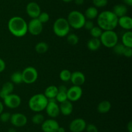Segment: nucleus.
<instances>
[{"mask_svg": "<svg viewBox=\"0 0 132 132\" xmlns=\"http://www.w3.org/2000/svg\"><path fill=\"white\" fill-rule=\"evenodd\" d=\"M97 22L103 31H113L118 25V17L111 10H104L98 14Z\"/></svg>", "mask_w": 132, "mask_h": 132, "instance_id": "nucleus-1", "label": "nucleus"}, {"mask_svg": "<svg viewBox=\"0 0 132 132\" xmlns=\"http://www.w3.org/2000/svg\"><path fill=\"white\" fill-rule=\"evenodd\" d=\"M8 28L13 36L22 38L28 32V23L20 16H14L8 21Z\"/></svg>", "mask_w": 132, "mask_h": 132, "instance_id": "nucleus-2", "label": "nucleus"}, {"mask_svg": "<svg viewBox=\"0 0 132 132\" xmlns=\"http://www.w3.org/2000/svg\"><path fill=\"white\" fill-rule=\"evenodd\" d=\"M48 99L43 93H37L32 96L28 100V107L32 111L39 113L45 110Z\"/></svg>", "mask_w": 132, "mask_h": 132, "instance_id": "nucleus-3", "label": "nucleus"}, {"mask_svg": "<svg viewBox=\"0 0 132 132\" xmlns=\"http://www.w3.org/2000/svg\"><path fill=\"white\" fill-rule=\"evenodd\" d=\"M70 26L68 21L64 18H59L53 24V31L57 36L63 38L70 33Z\"/></svg>", "mask_w": 132, "mask_h": 132, "instance_id": "nucleus-4", "label": "nucleus"}, {"mask_svg": "<svg viewBox=\"0 0 132 132\" xmlns=\"http://www.w3.org/2000/svg\"><path fill=\"white\" fill-rule=\"evenodd\" d=\"M70 27L75 29L83 28L85 21L86 20L85 15L78 10H72L68 14L67 18Z\"/></svg>", "mask_w": 132, "mask_h": 132, "instance_id": "nucleus-5", "label": "nucleus"}, {"mask_svg": "<svg viewBox=\"0 0 132 132\" xmlns=\"http://www.w3.org/2000/svg\"><path fill=\"white\" fill-rule=\"evenodd\" d=\"M101 45L107 48H113L118 43L119 37L114 31H103L99 38Z\"/></svg>", "mask_w": 132, "mask_h": 132, "instance_id": "nucleus-6", "label": "nucleus"}, {"mask_svg": "<svg viewBox=\"0 0 132 132\" xmlns=\"http://www.w3.org/2000/svg\"><path fill=\"white\" fill-rule=\"evenodd\" d=\"M23 82L27 84H32L36 82L38 78V72L35 67L28 66L21 72Z\"/></svg>", "mask_w": 132, "mask_h": 132, "instance_id": "nucleus-7", "label": "nucleus"}, {"mask_svg": "<svg viewBox=\"0 0 132 132\" xmlns=\"http://www.w3.org/2000/svg\"><path fill=\"white\" fill-rule=\"evenodd\" d=\"M3 104L5 106L10 109H15L21 104V99L19 95L16 94H9L3 98Z\"/></svg>", "mask_w": 132, "mask_h": 132, "instance_id": "nucleus-8", "label": "nucleus"}, {"mask_svg": "<svg viewBox=\"0 0 132 132\" xmlns=\"http://www.w3.org/2000/svg\"><path fill=\"white\" fill-rule=\"evenodd\" d=\"M67 98L70 102H76L81 98L82 95V89L81 86L72 85L67 89Z\"/></svg>", "mask_w": 132, "mask_h": 132, "instance_id": "nucleus-9", "label": "nucleus"}, {"mask_svg": "<svg viewBox=\"0 0 132 132\" xmlns=\"http://www.w3.org/2000/svg\"><path fill=\"white\" fill-rule=\"evenodd\" d=\"M43 25L37 18L32 19L28 23V32L33 36H38L42 32Z\"/></svg>", "mask_w": 132, "mask_h": 132, "instance_id": "nucleus-10", "label": "nucleus"}, {"mask_svg": "<svg viewBox=\"0 0 132 132\" xmlns=\"http://www.w3.org/2000/svg\"><path fill=\"white\" fill-rule=\"evenodd\" d=\"M45 110H46L48 116L51 117L52 119L57 117L60 114L59 106L57 103L55 98L48 100V102L47 106L45 108Z\"/></svg>", "mask_w": 132, "mask_h": 132, "instance_id": "nucleus-11", "label": "nucleus"}, {"mask_svg": "<svg viewBox=\"0 0 132 132\" xmlns=\"http://www.w3.org/2000/svg\"><path fill=\"white\" fill-rule=\"evenodd\" d=\"M60 126L57 120L54 119L45 120L41 124V129L43 132H57Z\"/></svg>", "mask_w": 132, "mask_h": 132, "instance_id": "nucleus-12", "label": "nucleus"}, {"mask_svg": "<svg viewBox=\"0 0 132 132\" xmlns=\"http://www.w3.org/2000/svg\"><path fill=\"white\" fill-rule=\"evenodd\" d=\"M86 122L82 118H77L72 120L69 125L71 132H82L85 130Z\"/></svg>", "mask_w": 132, "mask_h": 132, "instance_id": "nucleus-13", "label": "nucleus"}, {"mask_svg": "<svg viewBox=\"0 0 132 132\" xmlns=\"http://www.w3.org/2000/svg\"><path fill=\"white\" fill-rule=\"evenodd\" d=\"M27 117L21 113H15L12 114L10 117V122L15 127H23L27 123Z\"/></svg>", "mask_w": 132, "mask_h": 132, "instance_id": "nucleus-14", "label": "nucleus"}, {"mask_svg": "<svg viewBox=\"0 0 132 132\" xmlns=\"http://www.w3.org/2000/svg\"><path fill=\"white\" fill-rule=\"evenodd\" d=\"M26 12L27 15L32 19L37 18L40 13L41 12V7L37 3L32 1L27 4L26 6Z\"/></svg>", "mask_w": 132, "mask_h": 132, "instance_id": "nucleus-15", "label": "nucleus"}, {"mask_svg": "<svg viewBox=\"0 0 132 132\" xmlns=\"http://www.w3.org/2000/svg\"><path fill=\"white\" fill-rule=\"evenodd\" d=\"M85 80H86L85 75L81 71H77L72 72L70 81L73 85L81 86L85 82Z\"/></svg>", "mask_w": 132, "mask_h": 132, "instance_id": "nucleus-16", "label": "nucleus"}, {"mask_svg": "<svg viewBox=\"0 0 132 132\" xmlns=\"http://www.w3.org/2000/svg\"><path fill=\"white\" fill-rule=\"evenodd\" d=\"M59 109H60V113L62 115L64 116H68L71 115L73 111V104L72 102L67 100L64 102L60 103L59 106Z\"/></svg>", "mask_w": 132, "mask_h": 132, "instance_id": "nucleus-17", "label": "nucleus"}, {"mask_svg": "<svg viewBox=\"0 0 132 132\" xmlns=\"http://www.w3.org/2000/svg\"><path fill=\"white\" fill-rule=\"evenodd\" d=\"M118 25L123 29L130 31L132 28L131 18L127 15L118 18Z\"/></svg>", "mask_w": 132, "mask_h": 132, "instance_id": "nucleus-18", "label": "nucleus"}, {"mask_svg": "<svg viewBox=\"0 0 132 132\" xmlns=\"http://www.w3.org/2000/svg\"><path fill=\"white\" fill-rule=\"evenodd\" d=\"M14 89V84L12 82H5L2 85V87L0 90V97L2 99H3L5 97L9 95V94L12 93Z\"/></svg>", "mask_w": 132, "mask_h": 132, "instance_id": "nucleus-19", "label": "nucleus"}, {"mask_svg": "<svg viewBox=\"0 0 132 132\" xmlns=\"http://www.w3.org/2000/svg\"><path fill=\"white\" fill-rule=\"evenodd\" d=\"M112 12L118 18L126 16L128 12L127 6L125 4H117V5H116L113 6Z\"/></svg>", "mask_w": 132, "mask_h": 132, "instance_id": "nucleus-20", "label": "nucleus"}, {"mask_svg": "<svg viewBox=\"0 0 132 132\" xmlns=\"http://www.w3.org/2000/svg\"><path fill=\"white\" fill-rule=\"evenodd\" d=\"M58 93V87L55 85H49L48 87L45 89V92L43 94H45V97L48 100L50 99H55L57 94Z\"/></svg>", "mask_w": 132, "mask_h": 132, "instance_id": "nucleus-21", "label": "nucleus"}, {"mask_svg": "<svg viewBox=\"0 0 132 132\" xmlns=\"http://www.w3.org/2000/svg\"><path fill=\"white\" fill-rule=\"evenodd\" d=\"M112 108V104L108 100H103L98 104L97 109L99 113L105 114L110 111Z\"/></svg>", "mask_w": 132, "mask_h": 132, "instance_id": "nucleus-22", "label": "nucleus"}, {"mask_svg": "<svg viewBox=\"0 0 132 132\" xmlns=\"http://www.w3.org/2000/svg\"><path fill=\"white\" fill-rule=\"evenodd\" d=\"M98 14H99V12H98L97 9L93 6H89L88 8H87V9L85 10L84 15H85L86 19H89V20H92V19L97 18Z\"/></svg>", "mask_w": 132, "mask_h": 132, "instance_id": "nucleus-23", "label": "nucleus"}, {"mask_svg": "<svg viewBox=\"0 0 132 132\" xmlns=\"http://www.w3.org/2000/svg\"><path fill=\"white\" fill-rule=\"evenodd\" d=\"M101 46V43L99 38H92L90 39L87 43L88 49L92 51H96Z\"/></svg>", "mask_w": 132, "mask_h": 132, "instance_id": "nucleus-24", "label": "nucleus"}, {"mask_svg": "<svg viewBox=\"0 0 132 132\" xmlns=\"http://www.w3.org/2000/svg\"><path fill=\"white\" fill-rule=\"evenodd\" d=\"M122 43L126 47L132 48V32L127 31L122 36Z\"/></svg>", "mask_w": 132, "mask_h": 132, "instance_id": "nucleus-25", "label": "nucleus"}, {"mask_svg": "<svg viewBox=\"0 0 132 132\" xmlns=\"http://www.w3.org/2000/svg\"><path fill=\"white\" fill-rule=\"evenodd\" d=\"M49 49L48 44L45 41L38 42L35 46V50L39 54H44L46 53Z\"/></svg>", "mask_w": 132, "mask_h": 132, "instance_id": "nucleus-26", "label": "nucleus"}, {"mask_svg": "<svg viewBox=\"0 0 132 132\" xmlns=\"http://www.w3.org/2000/svg\"><path fill=\"white\" fill-rule=\"evenodd\" d=\"M10 80L13 84H20L23 82L22 73L20 71H15L13 72L10 76Z\"/></svg>", "mask_w": 132, "mask_h": 132, "instance_id": "nucleus-27", "label": "nucleus"}, {"mask_svg": "<svg viewBox=\"0 0 132 132\" xmlns=\"http://www.w3.org/2000/svg\"><path fill=\"white\" fill-rule=\"evenodd\" d=\"M72 72L68 69H63L59 73V78L63 82H68L70 80Z\"/></svg>", "mask_w": 132, "mask_h": 132, "instance_id": "nucleus-28", "label": "nucleus"}, {"mask_svg": "<svg viewBox=\"0 0 132 132\" xmlns=\"http://www.w3.org/2000/svg\"><path fill=\"white\" fill-rule=\"evenodd\" d=\"M67 40L68 43L72 45H76L79 42V37L74 33H69L67 36Z\"/></svg>", "mask_w": 132, "mask_h": 132, "instance_id": "nucleus-29", "label": "nucleus"}, {"mask_svg": "<svg viewBox=\"0 0 132 132\" xmlns=\"http://www.w3.org/2000/svg\"><path fill=\"white\" fill-rule=\"evenodd\" d=\"M103 30L99 27V26H94L92 28L90 31V34L92 38H99L103 32Z\"/></svg>", "mask_w": 132, "mask_h": 132, "instance_id": "nucleus-30", "label": "nucleus"}, {"mask_svg": "<svg viewBox=\"0 0 132 132\" xmlns=\"http://www.w3.org/2000/svg\"><path fill=\"white\" fill-rule=\"evenodd\" d=\"M44 120H45V117H44L43 115L39 113L35 114L32 117V122L34 124H36V125L41 124L43 122Z\"/></svg>", "mask_w": 132, "mask_h": 132, "instance_id": "nucleus-31", "label": "nucleus"}, {"mask_svg": "<svg viewBox=\"0 0 132 132\" xmlns=\"http://www.w3.org/2000/svg\"><path fill=\"white\" fill-rule=\"evenodd\" d=\"M67 91H58V93L57 94L56 97H55V100L56 102L61 103V102H64V101L67 100Z\"/></svg>", "mask_w": 132, "mask_h": 132, "instance_id": "nucleus-32", "label": "nucleus"}, {"mask_svg": "<svg viewBox=\"0 0 132 132\" xmlns=\"http://www.w3.org/2000/svg\"><path fill=\"white\" fill-rule=\"evenodd\" d=\"M125 47L122 43H117L113 47V52L118 55H122Z\"/></svg>", "mask_w": 132, "mask_h": 132, "instance_id": "nucleus-33", "label": "nucleus"}, {"mask_svg": "<svg viewBox=\"0 0 132 132\" xmlns=\"http://www.w3.org/2000/svg\"><path fill=\"white\" fill-rule=\"evenodd\" d=\"M37 19L41 23L43 24V23H46L50 19V16H49L48 13L46 12H43L40 13Z\"/></svg>", "mask_w": 132, "mask_h": 132, "instance_id": "nucleus-34", "label": "nucleus"}, {"mask_svg": "<svg viewBox=\"0 0 132 132\" xmlns=\"http://www.w3.org/2000/svg\"><path fill=\"white\" fill-rule=\"evenodd\" d=\"M94 6L97 8H103L108 3V0H92Z\"/></svg>", "mask_w": 132, "mask_h": 132, "instance_id": "nucleus-35", "label": "nucleus"}, {"mask_svg": "<svg viewBox=\"0 0 132 132\" xmlns=\"http://www.w3.org/2000/svg\"><path fill=\"white\" fill-rule=\"evenodd\" d=\"M11 114L9 112H2L0 114V120L2 122H7L10 120Z\"/></svg>", "mask_w": 132, "mask_h": 132, "instance_id": "nucleus-36", "label": "nucleus"}, {"mask_svg": "<svg viewBox=\"0 0 132 132\" xmlns=\"http://www.w3.org/2000/svg\"><path fill=\"white\" fill-rule=\"evenodd\" d=\"M85 129L86 130V132H98V128L93 124H86Z\"/></svg>", "mask_w": 132, "mask_h": 132, "instance_id": "nucleus-37", "label": "nucleus"}, {"mask_svg": "<svg viewBox=\"0 0 132 132\" xmlns=\"http://www.w3.org/2000/svg\"><path fill=\"white\" fill-rule=\"evenodd\" d=\"M94 27V22L92 21V20H89V19H87V20L85 21V23L83 26V27L85 28V29L90 31Z\"/></svg>", "mask_w": 132, "mask_h": 132, "instance_id": "nucleus-38", "label": "nucleus"}, {"mask_svg": "<svg viewBox=\"0 0 132 132\" xmlns=\"http://www.w3.org/2000/svg\"><path fill=\"white\" fill-rule=\"evenodd\" d=\"M125 57L127 58H131L132 56V48L130 47H125V50L123 52V54Z\"/></svg>", "mask_w": 132, "mask_h": 132, "instance_id": "nucleus-39", "label": "nucleus"}, {"mask_svg": "<svg viewBox=\"0 0 132 132\" xmlns=\"http://www.w3.org/2000/svg\"><path fill=\"white\" fill-rule=\"evenodd\" d=\"M5 67H6V63L5 61L0 58V73L5 71Z\"/></svg>", "mask_w": 132, "mask_h": 132, "instance_id": "nucleus-40", "label": "nucleus"}, {"mask_svg": "<svg viewBox=\"0 0 132 132\" xmlns=\"http://www.w3.org/2000/svg\"><path fill=\"white\" fill-rule=\"evenodd\" d=\"M127 130L128 132H132V121H130L127 124Z\"/></svg>", "mask_w": 132, "mask_h": 132, "instance_id": "nucleus-41", "label": "nucleus"}, {"mask_svg": "<svg viewBox=\"0 0 132 132\" xmlns=\"http://www.w3.org/2000/svg\"><path fill=\"white\" fill-rule=\"evenodd\" d=\"M122 1L126 6L128 5V6H131L132 5V0H122Z\"/></svg>", "mask_w": 132, "mask_h": 132, "instance_id": "nucleus-42", "label": "nucleus"}, {"mask_svg": "<svg viewBox=\"0 0 132 132\" xmlns=\"http://www.w3.org/2000/svg\"><path fill=\"white\" fill-rule=\"evenodd\" d=\"M77 5H81L84 3L85 0H73Z\"/></svg>", "mask_w": 132, "mask_h": 132, "instance_id": "nucleus-43", "label": "nucleus"}, {"mask_svg": "<svg viewBox=\"0 0 132 132\" xmlns=\"http://www.w3.org/2000/svg\"><path fill=\"white\" fill-rule=\"evenodd\" d=\"M3 110H4V105L3 104V102L0 101V114H1L2 112H3Z\"/></svg>", "mask_w": 132, "mask_h": 132, "instance_id": "nucleus-44", "label": "nucleus"}, {"mask_svg": "<svg viewBox=\"0 0 132 132\" xmlns=\"http://www.w3.org/2000/svg\"><path fill=\"white\" fill-rule=\"evenodd\" d=\"M65 129H64L63 127H61L59 126V128H58L57 131V132H65Z\"/></svg>", "mask_w": 132, "mask_h": 132, "instance_id": "nucleus-45", "label": "nucleus"}, {"mask_svg": "<svg viewBox=\"0 0 132 132\" xmlns=\"http://www.w3.org/2000/svg\"><path fill=\"white\" fill-rule=\"evenodd\" d=\"M7 132H17V131L14 128H10Z\"/></svg>", "mask_w": 132, "mask_h": 132, "instance_id": "nucleus-46", "label": "nucleus"}, {"mask_svg": "<svg viewBox=\"0 0 132 132\" xmlns=\"http://www.w3.org/2000/svg\"><path fill=\"white\" fill-rule=\"evenodd\" d=\"M62 1L64 3H70L73 1V0H62Z\"/></svg>", "mask_w": 132, "mask_h": 132, "instance_id": "nucleus-47", "label": "nucleus"}]
</instances>
